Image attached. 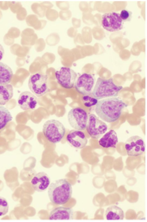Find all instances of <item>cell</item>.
Listing matches in <instances>:
<instances>
[{"label":"cell","mask_w":147,"mask_h":222,"mask_svg":"<svg viewBox=\"0 0 147 222\" xmlns=\"http://www.w3.org/2000/svg\"><path fill=\"white\" fill-rule=\"evenodd\" d=\"M127 106V104L117 97L108 98L98 101L95 111L101 119L111 123L118 119L123 109Z\"/></svg>","instance_id":"cell-1"},{"label":"cell","mask_w":147,"mask_h":222,"mask_svg":"<svg viewBox=\"0 0 147 222\" xmlns=\"http://www.w3.org/2000/svg\"><path fill=\"white\" fill-rule=\"evenodd\" d=\"M72 193L71 184L65 179H60L53 182L48 190L49 198L51 202L57 205L66 203Z\"/></svg>","instance_id":"cell-2"},{"label":"cell","mask_w":147,"mask_h":222,"mask_svg":"<svg viewBox=\"0 0 147 222\" xmlns=\"http://www.w3.org/2000/svg\"><path fill=\"white\" fill-rule=\"evenodd\" d=\"M121 86H118L114 83L113 78L105 79L98 77L93 89L92 94L97 100L116 97L122 89Z\"/></svg>","instance_id":"cell-3"},{"label":"cell","mask_w":147,"mask_h":222,"mask_svg":"<svg viewBox=\"0 0 147 222\" xmlns=\"http://www.w3.org/2000/svg\"><path fill=\"white\" fill-rule=\"evenodd\" d=\"M42 131L47 140L53 143H56L60 142L63 138L65 129L63 124L59 121L51 119L45 123Z\"/></svg>","instance_id":"cell-4"},{"label":"cell","mask_w":147,"mask_h":222,"mask_svg":"<svg viewBox=\"0 0 147 222\" xmlns=\"http://www.w3.org/2000/svg\"><path fill=\"white\" fill-rule=\"evenodd\" d=\"M48 77L47 75L36 73L30 75L28 80V87L32 92L36 96L41 97L49 90L48 85Z\"/></svg>","instance_id":"cell-5"},{"label":"cell","mask_w":147,"mask_h":222,"mask_svg":"<svg viewBox=\"0 0 147 222\" xmlns=\"http://www.w3.org/2000/svg\"><path fill=\"white\" fill-rule=\"evenodd\" d=\"M68 122L70 126L75 130H84L86 127L88 116L83 109L75 107L71 109L67 115Z\"/></svg>","instance_id":"cell-6"},{"label":"cell","mask_w":147,"mask_h":222,"mask_svg":"<svg viewBox=\"0 0 147 222\" xmlns=\"http://www.w3.org/2000/svg\"><path fill=\"white\" fill-rule=\"evenodd\" d=\"M86 128L87 132L92 138L98 139L106 132L108 126L105 122L92 113L88 116Z\"/></svg>","instance_id":"cell-7"},{"label":"cell","mask_w":147,"mask_h":222,"mask_svg":"<svg viewBox=\"0 0 147 222\" xmlns=\"http://www.w3.org/2000/svg\"><path fill=\"white\" fill-rule=\"evenodd\" d=\"M55 74L58 83L63 88L71 89L74 87L77 74L72 69L62 67L59 70L56 71Z\"/></svg>","instance_id":"cell-8"},{"label":"cell","mask_w":147,"mask_h":222,"mask_svg":"<svg viewBox=\"0 0 147 222\" xmlns=\"http://www.w3.org/2000/svg\"><path fill=\"white\" fill-rule=\"evenodd\" d=\"M96 81L94 74L84 73L77 78L75 86L76 90L79 93L84 95L92 94Z\"/></svg>","instance_id":"cell-9"},{"label":"cell","mask_w":147,"mask_h":222,"mask_svg":"<svg viewBox=\"0 0 147 222\" xmlns=\"http://www.w3.org/2000/svg\"><path fill=\"white\" fill-rule=\"evenodd\" d=\"M101 24L104 29L110 32L119 31L123 27V22L120 14L115 12L103 14L102 17Z\"/></svg>","instance_id":"cell-10"},{"label":"cell","mask_w":147,"mask_h":222,"mask_svg":"<svg viewBox=\"0 0 147 222\" xmlns=\"http://www.w3.org/2000/svg\"><path fill=\"white\" fill-rule=\"evenodd\" d=\"M125 148L127 155L137 156L142 154L145 151V143L143 139L138 135L133 136L126 141Z\"/></svg>","instance_id":"cell-11"},{"label":"cell","mask_w":147,"mask_h":222,"mask_svg":"<svg viewBox=\"0 0 147 222\" xmlns=\"http://www.w3.org/2000/svg\"><path fill=\"white\" fill-rule=\"evenodd\" d=\"M66 139L71 146L77 149L84 148L88 142L85 134L80 130L75 129L71 130L68 132Z\"/></svg>","instance_id":"cell-12"},{"label":"cell","mask_w":147,"mask_h":222,"mask_svg":"<svg viewBox=\"0 0 147 222\" xmlns=\"http://www.w3.org/2000/svg\"><path fill=\"white\" fill-rule=\"evenodd\" d=\"M50 182L49 176L47 173L43 172H40L36 174L31 181L33 189L38 192L46 191L50 185Z\"/></svg>","instance_id":"cell-13"},{"label":"cell","mask_w":147,"mask_h":222,"mask_svg":"<svg viewBox=\"0 0 147 222\" xmlns=\"http://www.w3.org/2000/svg\"><path fill=\"white\" fill-rule=\"evenodd\" d=\"M20 107L25 111L34 109L37 104V99L34 94L29 91L22 92L18 100Z\"/></svg>","instance_id":"cell-14"},{"label":"cell","mask_w":147,"mask_h":222,"mask_svg":"<svg viewBox=\"0 0 147 222\" xmlns=\"http://www.w3.org/2000/svg\"><path fill=\"white\" fill-rule=\"evenodd\" d=\"M74 211L71 208L60 206L56 208L50 212L49 219L50 220L73 219Z\"/></svg>","instance_id":"cell-15"},{"label":"cell","mask_w":147,"mask_h":222,"mask_svg":"<svg viewBox=\"0 0 147 222\" xmlns=\"http://www.w3.org/2000/svg\"><path fill=\"white\" fill-rule=\"evenodd\" d=\"M118 141L117 134L113 130H111L106 133L99 140L98 143L105 148H115Z\"/></svg>","instance_id":"cell-16"},{"label":"cell","mask_w":147,"mask_h":222,"mask_svg":"<svg viewBox=\"0 0 147 222\" xmlns=\"http://www.w3.org/2000/svg\"><path fill=\"white\" fill-rule=\"evenodd\" d=\"M13 75L11 69L6 64L0 62V86L9 84Z\"/></svg>","instance_id":"cell-17"},{"label":"cell","mask_w":147,"mask_h":222,"mask_svg":"<svg viewBox=\"0 0 147 222\" xmlns=\"http://www.w3.org/2000/svg\"><path fill=\"white\" fill-rule=\"evenodd\" d=\"M105 218L108 220H122L124 215L123 210L116 205L108 207L105 211Z\"/></svg>","instance_id":"cell-18"},{"label":"cell","mask_w":147,"mask_h":222,"mask_svg":"<svg viewBox=\"0 0 147 222\" xmlns=\"http://www.w3.org/2000/svg\"><path fill=\"white\" fill-rule=\"evenodd\" d=\"M13 94L12 85L8 84L0 86V105H5L12 98Z\"/></svg>","instance_id":"cell-19"},{"label":"cell","mask_w":147,"mask_h":222,"mask_svg":"<svg viewBox=\"0 0 147 222\" xmlns=\"http://www.w3.org/2000/svg\"><path fill=\"white\" fill-rule=\"evenodd\" d=\"M12 119L9 110L3 106L0 105V130L5 127Z\"/></svg>","instance_id":"cell-20"},{"label":"cell","mask_w":147,"mask_h":222,"mask_svg":"<svg viewBox=\"0 0 147 222\" xmlns=\"http://www.w3.org/2000/svg\"><path fill=\"white\" fill-rule=\"evenodd\" d=\"M32 24L36 30H40L43 28L45 26L47 21L45 20H39L37 16L35 15L31 16Z\"/></svg>","instance_id":"cell-21"},{"label":"cell","mask_w":147,"mask_h":222,"mask_svg":"<svg viewBox=\"0 0 147 222\" xmlns=\"http://www.w3.org/2000/svg\"><path fill=\"white\" fill-rule=\"evenodd\" d=\"M32 9L34 12L40 17H43L47 10L41 4L35 3L32 5Z\"/></svg>","instance_id":"cell-22"},{"label":"cell","mask_w":147,"mask_h":222,"mask_svg":"<svg viewBox=\"0 0 147 222\" xmlns=\"http://www.w3.org/2000/svg\"><path fill=\"white\" fill-rule=\"evenodd\" d=\"M60 39L58 34L56 33H51L47 36L46 39V42L48 45L53 46L57 44L59 42Z\"/></svg>","instance_id":"cell-23"},{"label":"cell","mask_w":147,"mask_h":222,"mask_svg":"<svg viewBox=\"0 0 147 222\" xmlns=\"http://www.w3.org/2000/svg\"><path fill=\"white\" fill-rule=\"evenodd\" d=\"M83 102L84 105L87 107H90L96 104L98 100L90 96L89 95H84L82 98Z\"/></svg>","instance_id":"cell-24"},{"label":"cell","mask_w":147,"mask_h":222,"mask_svg":"<svg viewBox=\"0 0 147 222\" xmlns=\"http://www.w3.org/2000/svg\"><path fill=\"white\" fill-rule=\"evenodd\" d=\"M9 204L6 200L0 196V216L6 214L9 210Z\"/></svg>","instance_id":"cell-25"},{"label":"cell","mask_w":147,"mask_h":222,"mask_svg":"<svg viewBox=\"0 0 147 222\" xmlns=\"http://www.w3.org/2000/svg\"><path fill=\"white\" fill-rule=\"evenodd\" d=\"M45 15L48 20L52 21H55L59 16L58 13L56 10L51 9L46 11Z\"/></svg>","instance_id":"cell-26"},{"label":"cell","mask_w":147,"mask_h":222,"mask_svg":"<svg viewBox=\"0 0 147 222\" xmlns=\"http://www.w3.org/2000/svg\"><path fill=\"white\" fill-rule=\"evenodd\" d=\"M120 16L123 22L129 21L132 18V12L127 10H123L121 12Z\"/></svg>","instance_id":"cell-27"},{"label":"cell","mask_w":147,"mask_h":222,"mask_svg":"<svg viewBox=\"0 0 147 222\" xmlns=\"http://www.w3.org/2000/svg\"><path fill=\"white\" fill-rule=\"evenodd\" d=\"M45 46V43L42 38L37 39L35 45V48L37 51H41L44 49Z\"/></svg>","instance_id":"cell-28"},{"label":"cell","mask_w":147,"mask_h":222,"mask_svg":"<svg viewBox=\"0 0 147 222\" xmlns=\"http://www.w3.org/2000/svg\"><path fill=\"white\" fill-rule=\"evenodd\" d=\"M59 16L60 18L63 20H69L71 16V13L69 10H62L59 12Z\"/></svg>","instance_id":"cell-29"},{"label":"cell","mask_w":147,"mask_h":222,"mask_svg":"<svg viewBox=\"0 0 147 222\" xmlns=\"http://www.w3.org/2000/svg\"><path fill=\"white\" fill-rule=\"evenodd\" d=\"M57 6L62 10H67L69 7V3L66 1H57L56 2Z\"/></svg>","instance_id":"cell-30"},{"label":"cell","mask_w":147,"mask_h":222,"mask_svg":"<svg viewBox=\"0 0 147 222\" xmlns=\"http://www.w3.org/2000/svg\"><path fill=\"white\" fill-rule=\"evenodd\" d=\"M77 32V30L76 28L71 27L68 30L67 34L69 37H74L76 36Z\"/></svg>","instance_id":"cell-31"},{"label":"cell","mask_w":147,"mask_h":222,"mask_svg":"<svg viewBox=\"0 0 147 222\" xmlns=\"http://www.w3.org/2000/svg\"><path fill=\"white\" fill-rule=\"evenodd\" d=\"M72 23L74 28H76L80 26V21L79 20L73 18L72 19Z\"/></svg>","instance_id":"cell-32"},{"label":"cell","mask_w":147,"mask_h":222,"mask_svg":"<svg viewBox=\"0 0 147 222\" xmlns=\"http://www.w3.org/2000/svg\"><path fill=\"white\" fill-rule=\"evenodd\" d=\"M41 4L47 10L50 9L53 6V5L50 2L44 1L41 3Z\"/></svg>","instance_id":"cell-33"},{"label":"cell","mask_w":147,"mask_h":222,"mask_svg":"<svg viewBox=\"0 0 147 222\" xmlns=\"http://www.w3.org/2000/svg\"><path fill=\"white\" fill-rule=\"evenodd\" d=\"M4 54V49L3 46L0 43V61L3 58Z\"/></svg>","instance_id":"cell-34"}]
</instances>
